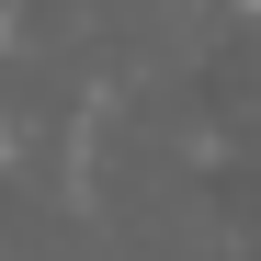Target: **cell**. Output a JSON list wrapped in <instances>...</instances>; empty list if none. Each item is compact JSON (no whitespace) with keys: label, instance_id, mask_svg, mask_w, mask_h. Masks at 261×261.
<instances>
[{"label":"cell","instance_id":"obj_1","mask_svg":"<svg viewBox=\"0 0 261 261\" xmlns=\"http://www.w3.org/2000/svg\"><path fill=\"white\" fill-rule=\"evenodd\" d=\"M0 46H12V12H0Z\"/></svg>","mask_w":261,"mask_h":261},{"label":"cell","instance_id":"obj_2","mask_svg":"<svg viewBox=\"0 0 261 261\" xmlns=\"http://www.w3.org/2000/svg\"><path fill=\"white\" fill-rule=\"evenodd\" d=\"M0 159H12V125H0Z\"/></svg>","mask_w":261,"mask_h":261},{"label":"cell","instance_id":"obj_3","mask_svg":"<svg viewBox=\"0 0 261 261\" xmlns=\"http://www.w3.org/2000/svg\"><path fill=\"white\" fill-rule=\"evenodd\" d=\"M239 12H250V23H261V0H239Z\"/></svg>","mask_w":261,"mask_h":261}]
</instances>
